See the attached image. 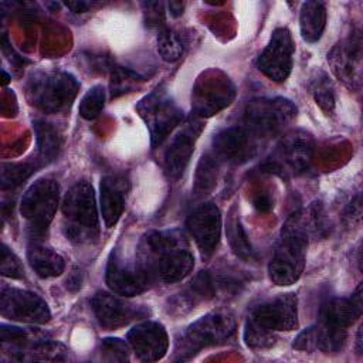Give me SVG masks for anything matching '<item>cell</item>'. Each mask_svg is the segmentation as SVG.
Instances as JSON below:
<instances>
[{
  "label": "cell",
  "mask_w": 363,
  "mask_h": 363,
  "mask_svg": "<svg viewBox=\"0 0 363 363\" xmlns=\"http://www.w3.org/2000/svg\"><path fill=\"white\" fill-rule=\"evenodd\" d=\"M3 78H4V84L9 82V75L6 74V71H3Z\"/></svg>",
  "instance_id": "7bdbcfd3"
},
{
  "label": "cell",
  "mask_w": 363,
  "mask_h": 363,
  "mask_svg": "<svg viewBox=\"0 0 363 363\" xmlns=\"http://www.w3.org/2000/svg\"><path fill=\"white\" fill-rule=\"evenodd\" d=\"M99 354L106 362H128L129 343L118 337H105L99 345Z\"/></svg>",
  "instance_id": "836d02e7"
},
{
  "label": "cell",
  "mask_w": 363,
  "mask_h": 363,
  "mask_svg": "<svg viewBox=\"0 0 363 363\" xmlns=\"http://www.w3.org/2000/svg\"><path fill=\"white\" fill-rule=\"evenodd\" d=\"M363 349V342H362V326L357 330V336H356V350L357 353H362Z\"/></svg>",
  "instance_id": "b9f144b4"
},
{
  "label": "cell",
  "mask_w": 363,
  "mask_h": 363,
  "mask_svg": "<svg viewBox=\"0 0 363 363\" xmlns=\"http://www.w3.org/2000/svg\"><path fill=\"white\" fill-rule=\"evenodd\" d=\"M244 340L248 347L267 349L275 343V335L269 333L267 330H262L261 328H258L254 323H251L250 320H247L245 328H244Z\"/></svg>",
  "instance_id": "e575fe53"
},
{
  "label": "cell",
  "mask_w": 363,
  "mask_h": 363,
  "mask_svg": "<svg viewBox=\"0 0 363 363\" xmlns=\"http://www.w3.org/2000/svg\"><path fill=\"white\" fill-rule=\"evenodd\" d=\"M333 74L350 89H360L362 85V38L360 33L350 34L337 43L328 54Z\"/></svg>",
  "instance_id": "9a60e30c"
},
{
  "label": "cell",
  "mask_w": 363,
  "mask_h": 363,
  "mask_svg": "<svg viewBox=\"0 0 363 363\" xmlns=\"http://www.w3.org/2000/svg\"><path fill=\"white\" fill-rule=\"evenodd\" d=\"M136 109L149 129L150 143L153 147L162 145L183 119L182 109L162 88L146 95L138 104Z\"/></svg>",
  "instance_id": "ba28073f"
},
{
  "label": "cell",
  "mask_w": 363,
  "mask_h": 363,
  "mask_svg": "<svg viewBox=\"0 0 363 363\" xmlns=\"http://www.w3.org/2000/svg\"><path fill=\"white\" fill-rule=\"evenodd\" d=\"M64 234L75 244H88L99 237V220L94 187L86 180L77 182L62 200Z\"/></svg>",
  "instance_id": "3957f363"
},
{
  "label": "cell",
  "mask_w": 363,
  "mask_h": 363,
  "mask_svg": "<svg viewBox=\"0 0 363 363\" xmlns=\"http://www.w3.org/2000/svg\"><path fill=\"white\" fill-rule=\"evenodd\" d=\"M203 126L201 118L191 115L183 125L182 130L172 139L164 152V169L170 177L177 179L186 170L194 150V143L201 133Z\"/></svg>",
  "instance_id": "d6986e66"
},
{
  "label": "cell",
  "mask_w": 363,
  "mask_h": 363,
  "mask_svg": "<svg viewBox=\"0 0 363 363\" xmlns=\"http://www.w3.org/2000/svg\"><path fill=\"white\" fill-rule=\"evenodd\" d=\"M309 89L315 98V102L319 105V108L326 113L330 115L335 111V92L332 82L328 77V74L322 69H315L311 81H309Z\"/></svg>",
  "instance_id": "83f0119b"
},
{
  "label": "cell",
  "mask_w": 363,
  "mask_h": 363,
  "mask_svg": "<svg viewBox=\"0 0 363 363\" xmlns=\"http://www.w3.org/2000/svg\"><path fill=\"white\" fill-rule=\"evenodd\" d=\"M1 275L16 279L24 277V268L20 259L4 244L1 245Z\"/></svg>",
  "instance_id": "d590c367"
},
{
  "label": "cell",
  "mask_w": 363,
  "mask_h": 363,
  "mask_svg": "<svg viewBox=\"0 0 363 363\" xmlns=\"http://www.w3.org/2000/svg\"><path fill=\"white\" fill-rule=\"evenodd\" d=\"M362 216V204H360V196H357L347 207V211L345 214V218L349 221V224L354 225L356 223L360 221Z\"/></svg>",
  "instance_id": "74e56055"
},
{
  "label": "cell",
  "mask_w": 363,
  "mask_h": 363,
  "mask_svg": "<svg viewBox=\"0 0 363 363\" xmlns=\"http://www.w3.org/2000/svg\"><path fill=\"white\" fill-rule=\"evenodd\" d=\"M235 94V85L223 71L217 68L204 71L191 92L194 115L204 118L218 113L234 101Z\"/></svg>",
  "instance_id": "9c48e42d"
},
{
  "label": "cell",
  "mask_w": 363,
  "mask_h": 363,
  "mask_svg": "<svg viewBox=\"0 0 363 363\" xmlns=\"http://www.w3.org/2000/svg\"><path fill=\"white\" fill-rule=\"evenodd\" d=\"M157 51L164 61L174 62L184 52V41L177 31L163 28L157 35Z\"/></svg>",
  "instance_id": "f546056e"
},
{
  "label": "cell",
  "mask_w": 363,
  "mask_h": 363,
  "mask_svg": "<svg viewBox=\"0 0 363 363\" xmlns=\"http://www.w3.org/2000/svg\"><path fill=\"white\" fill-rule=\"evenodd\" d=\"M128 343L142 362H157L167 352L169 337L163 325L145 320L128 332Z\"/></svg>",
  "instance_id": "ffe728a7"
},
{
  "label": "cell",
  "mask_w": 363,
  "mask_h": 363,
  "mask_svg": "<svg viewBox=\"0 0 363 363\" xmlns=\"http://www.w3.org/2000/svg\"><path fill=\"white\" fill-rule=\"evenodd\" d=\"M309 237L306 211L301 210L289 216L282 225L279 242L268 265V274L274 284L288 286L299 279L305 267Z\"/></svg>",
  "instance_id": "7a4b0ae2"
},
{
  "label": "cell",
  "mask_w": 363,
  "mask_h": 363,
  "mask_svg": "<svg viewBox=\"0 0 363 363\" xmlns=\"http://www.w3.org/2000/svg\"><path fill=\"white\" fill-rule=\"evenodd\" d=\"M27 259L35 274L41 278H54L64 272L65 261L50 245L34 240L27 247Z\"/></svg>",
  "instance_id": "cb8c5ba5"
},
{
  "label": "cell",
  "mask_w": 363,
  "mask_h": 363,
  "mask_svg": "<svg viewBox=\"0 0 363 363\" xmlns=\"http://www.w3.org/2000/svg\"><path fill=\"white\" fill-rule=\"evenodd\" d=\"M169 9H170V13H172L174 17H177V16H180V14L183 13V10H184V3H182V1H170V3H169Z\"/></svg>",
  "instance_id": "60d3db41"
},
{
  "label": "cell",
  "mask_w": 363,
  "mask_h": 363,
  "mask_svg": "<svg viewBox=\"0 0 363 363\" xmlns=\"http://www.w3.org/2000/svg\"><path fill=\"white\" fill-rule=\"evenodd\" d=\"M313 152L315 140L309 132L291 130L278 143L274 156L267 162V169L281 176L301 173L308 169Z\"/></svg>",
  "instance_id": "30bf717a"
},
{
  "label": "cell",
  "mask_w": 363,
  "mask_h": 363,
  "mask_svg": "<svg viewBox=\"0 0 363 363\" xmlns=\"http://www.w3.org/2000/svg\"><path fill=\"white\" fill-rule=\"evenodd\" d=\"M362 284L349 298H332L320 308V322L333 328L347 329L362 315Z\"/></svg>",
  "instance_id": "7402d4cb"
},
{
  "label": "cell",
  "mask_w": 363,
  "mask_h": 363,
  "mask_svg": "<svg viewBox=\"0 0 363 363\" xmlns=\"http://www.w3.org/2000/svg\"><path fill=\"white\" fill-rule=\"evenodd\" d=\"M347 330L319 322L301 332L294 340V349L302 352L320 350L323 353L340 352L346 343Z\"/></svg>",
  "instance_id": "44dd1931"
},
{
  "label": "cell",
  "mask_w": 363,
  "mask_h": 363,
  "mask_svg": "<svg viewBox=\"0 0 363 363\" xmlns=\"http://www.w3.org/2000/svg\"><path fill=\"white\" fill-rule=\"evenodd\" d=\"M65 6H67L68 9H71L74 13H85V11L92 10V7L96 6V3L79 0V1H67Z\"/></svg>",
  "instance_id": "f35d334b"
},
{
  "label": "cell",
  "mask_w": 363,
  "mask_h": 363,
  "mask_svg": "<svg viewBox=\"0 0 363 363\" xmlns=\"http://www.w3.org/2000/svg\"><path fill=\"white\" fill-rule=\"evenodd\" d=\"M34 170L30 163H4L1 166V187L13 189L21 184Z\"/></svg>",
  "instance_id": "d6a6232c"
},
{
  "label": "cell",
  "mask_w": 363,
  "mask_h": 363,
  "mask_svg": "<svg viewBox=\"0 0 363 363\" xmlns=\"http://www.w3.org/2000/svg\"><path fill=\"white\" fill-rule=\"evenodd\" d=\"M142 81L143 78L139 74L128 68L115 67L111 75V95L116 98L119 95L130 92L138 85V82H142Z\"/></svg>",
  "instance_id": "4dcf8cb0"
},
{
  "label": "cell",
  "mask_w": 363,
  "mask_h": 363,
  "mask_svg": "<svg viewBox=\"0 0 363 363\" xmlns=\"http://www.w3.org/2000/svg\"><path fill=\"white\" fill-rule=\"evenodd\" d=\"M269 333L289 332L298 326V299L295 294H281L257 305L248 319Z\"/></svg>",
  "instance_id": "7c38bea8"
},
{
  "label": "cell",
  "mask_w": 363,
  "mask_h": 363,
  "mask_svg": "<svg viewBox=\"0 0 363 363\" xmlns=\"http://www.w3.org/2000/svg\"><path fill=\"white\" fill-rule=\"evenodd\" d=\"M60 201V184L54 179L35 180L23 194L20 213L34 235L44 234L50 227Z\"/></svg>",
  "instance_id": "52a82bcc"
},
{
  "label": "cell",
  "mask_w": 363,
  "mask_h": 363,
  "mask_svg": "<svg viewBox=\"0 0 363 363\" xmlns=\"http://www.w3.org/2000/svg\"><path fill=\"white\" fill-rule=\"evenodd\" d=\"M139 264L152 277L166 284L184 279L194 267V257L184 234L179 230L150 231L139 244Z\"/></svg>",
  "instance_id": "6da1fadb"
},
{
  "label": "cell",
  "mask_w": 363,
  "mask_h": 363,
  "mask_svg": "<svg viewBox=\"0 0 363 363\" xmlns=\"http://www.w3.org/2000/svg\"><path fill=\"white\" fill-rule=\"evenodd\" d=\"M234 210L235 208H231L228 220H227V227H225L228 244H230L233 252L238 258H241V259H244L247 262L254 261L255 252L252 250V245H251V242L248 240V235H247L245 230L241 225V221H240L238 216L234 214Z\"/></svg>",
  "instance_id": "4316f807"
},
{
  "label": "cell",
  "mask_w": 363,
  "mask_h": 363,
  "mask_svg": "<svg viewBox=\"0 0 363 363\" xmlns=\"http://www.w3.org/2000/svg\"><path fill=\"white\" fill-rule=\"evenodd\" d=\"M146 7L145 14H146V21L150 26H157L160 24L159 21H163V4L157 1H147L143 4Z\"/></svg>",
  "instance_id": "8d00e7d4"
},
{
  "label": "cell",
  "mask_w": 363,
  "mask_h": 363,
  "mask_svg": "<svg viewBox=\"0 0 363 363\" xmlns=\"http://www.w3.org/2000/svg\"><path fill=\"white\" fill-rule=\"evenodd\" d=\"M254 206H255L259 211L265 213V211H268V210L272 207V201H271V199H269L268 194H259V196L255 197Z\"/></svg>",
  "instance_id": "ab89813d"
},
{
  "label": "cell",
  "mask_w": 363,
  "mask_h": 363,
  "mask_svg": "<svg viewBox=\"0 0 363 363\" xmlns=\"http://www.w3.org/2000/svg\"><path fill=\"white\" fill-rule=\"evenodd\" d=\"M217 173H218V160L211 155L203 156L197 164L196 174H194L193 193L196 197H203L213 190L217 180Z\"/></svg>",
  "instance_id": "f1b7e54d"
},
{
  "label": "cell",
  "mask_w": 363,
  "mask_h": 363,
  "mask_svg": "<svg viewBox=\"0 0 363 363\" xmlns=\"http://www.w3.org/2000/svg\"><path fill=\"white\" fill-rule=\"evenodd\" d=\"M0 312L6 319L24 323L43 325L51 319L50 308L40 295L13 286L1 288Z\"/></svg>",
  "instance_id": "8fae6325"
},
{
  "label": "cell",
  "mask_w": 363,
  "mask_h": 363,
  "mask_svg": "<svg viewBox=\"0 0 363 363\" xmlns=\"http://www.w3.org/2000/svg\"><path fill=\"white\" fill-rule=\"evenodd\" d=\"M259 139L244 125L231 126L218 132L213 139V152L217 160L242 164L251 160L258 152Z\"/></svg>",
  "instance_id": "2e32d148"
},
{
  "label": "cell",
  "mask_w": 363,
  "mask_h": 363,
  "mask_svg": "<svg viewBox=\"0 0 363 363\" xmlns=\"http://www.w3.org/2000/svg\"><path fill=\"white\" fill-rule=\"evenodd\" d=\"M235 332L234 315L228 311H213L193 322L177 342V360H186L203 347L228 340Z\"/></svg>",
  "instance_id": "5b68a950"
},
{
  "label": "cell",
  "mask_w": 363,
  "mask_h": 363,
  "mask_svg": "<svg viewBox=\"0 0 363 363\" xmlns=\"http://www.w3.org/2000/svg\"><path fill=\"white\" fill-rule=\"evenodd\" d=\"M126 180L118 176H105L101 180V213L106 228H112L125 208Z\"/></svg>",
  "instance_id": "603a6c76"
},
{
  "label": "cell",
  "mask_w": 363,
  "mask_h": 363,
  "mask_svg": "<svg viewBox=\"0 0 363 363\" xmlns=\"http://www.w3.org/2000/svg\"><path fill=\"white\" fill-rule=\"evenodd\" d=\"M91 305L99 325L106 329H118L149 315V309L132 305L125 299L104 291H98L94 295Z\"/></svg>",
  "instance_id": "ac0fdd59"
},
{
  "label": "cell",
  "mask_w": 363,
  "mask_h": 363,
  "mask_svg": "<svg viewBox=\"0 0 363 363\" xmlns=\"http://www.w3.org/2000/svg\"><path fill=\"white\" fill-rule=\"evenodd\" d=\"M295 45L291 33L285 27L274 30L268 45L257 60V68L275 82L285 81L294 65Z\"/></svg>",
  "instance_id": "5bb4252c"
},
{
  "label": "cell",
  "mask_w": 363,
  "mask_h": 363,
  "mask_svg": "<svg viewBox=\"0 0 363 363\" xmlns=\"http://www.w3.org/2000/svg\"><path fill=\"white\" fill-rule=\"evenodd\" d=\"M150 275L138 259H126L118 250L109 254L105 281L109 289L121 296L142 294L150 284Z\"/></svg>",
  "instance_id": "4fadbf2b"
},
{
  "label": "cell",
  "mask_w": 363,
  "mask_h": 363,
  "mask_svg": "<svg viewBox=\"0 0 363 363\" xmlns=\"http://www.w3.org/2000/svg\"><path fill=\"white\" fill-rule=\"evenodd\" d=\"M186 225L194 238L201 257L208 258L217 248L221 235V214L214 203L196 207L187 217Z\"/></svg>",
  "instance_id": "e0dca14e"
},
{
  "label": "cell",
  "mask_w": 363,
  "mask_h": 363,
  "mask_svg": "<svg viewBox=\"0 0 363 363\" xmlns=\"http://www.w3.org/2000/svg\"><path fill=\"white\" fill-rule=\"evenodd\" d=\"M326 26V7L322 1H305L301 7L299 27L302 38L308 43H316Z\"/></svg>",
  "instance_id": "d4e9b609"
},
{
  "label": "cell",
  "mask_w": 363,
  "mask_h": 363,
  "mask_svg": "<svg viewBox=\"0 0 363 363\" xmlns=\"http://www.w3.org/2000/svg\"><path fill=\"white\" fill-rule=\"evenodd\" d=\"M79 82L65 71L37 72L27 84V98L31 105L45 113H61L71 108Z\"/></svg>",
  "instance_id": "277c9868"
},
{
  "label": "cell",
  "mask_w": 363,
  "mask_h": 363,
  "mask_svg": "<svg viewBox=\"0 0 363 363\" xmlns=\"http://www.w3.org/2000/svg\"><path fill=\"white\" fill-rule=\"evenodd\" d=\"M105 105V88L102 85H94L88 89L79 104V115L84 119H95Z\"/></svg>",
  "instance_id": "1f68e13d"
},
{
  "label": "cell",
  "mask_w": 363,
  "mask_h": 363,
  "mask_svg": "<svg viewBox=\"0 0 363 363\" xmlns=\"http://www.w3.org/2000/svg\"><path fill=\"white\" fill-rule=\"evenodd\" d=\"M296 116V106L286 98H255L244 111V126L259 140L282 132Z\"/></svg>",
  "instance_id": "8992f818"
},
{
  "label": "cell",
  "mask_w": 363,
  "mask_h": 363,
  "mask_svg": "<svg viewBox=\"0 0 363 363\" xmlns=\"http://www.w3.org/2000/svg\"><path fill=\"white\" fill-rule=\"evenodd\" d=\"M33 128L41 162L45 164L54 162L62 147V136L60 130L52 123L43 119H35L33 122Z\"/></svg>",
  "instance_id": "484cf974"
}]
</instances>
